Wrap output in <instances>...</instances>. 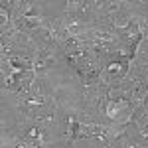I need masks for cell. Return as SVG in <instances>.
Masks as SVG:
<instances>
[{
  "mask_svg": "<svg viewBox=\"0 0 148 148\" xmlns=\"http://www.w3.org/2000/svg\"><path fill=\"white\" fill-rule=\"evenodd\" d=\"M134 65L138 67H148V38H142L138 42L136 49H134V56L130 59Z\"/></svg>",
  "mask_w": 148,
  "mask_h": 148,
  "instance_id": "6da1fadb",
  "label": "cell"
}]
</instances>
